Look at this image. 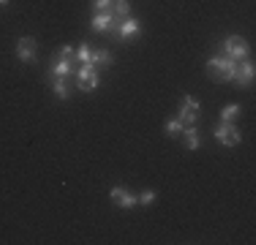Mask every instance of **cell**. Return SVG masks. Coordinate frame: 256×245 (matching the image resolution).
<instances>
[{"instance_id":"cell-1","label":"cell","mask_w":256,"mask_h":245,"mask_svg":"<svg viewBox=\"0 0 256 245\" xmlns=\"http://www.w3.org/2000/svg\"><path fill=\"white\" fill-rule=\"evenodd\" d=\"M234 71H237V63L229 58L207 60V76H210L212 82H234Z\"/></svg>"},{"instance_id":"cell-2","label":"cell","mask_w":256,"mask_h":245,"mask_svg":"<svg viewBox=\"0 0 256 245\" xmlns=\"http://www.w3.org/2000/svg\"><path fill=\"white\" fill-rule=\"evenodd\" d=\"M224 58L234 60V63L246 60L248 58V41L242 38V36H229V38L224 41Z\"/></svg>"},{"instance_id":"cell-3","label":"cell","mask_w":256,"mask_h":245,"mask_svg":"<svg viewBox=\"0 0 256 245\" xmlns=\"http://www.w3.org/2000/svg\"><path fill=\"white\" fill-rule=\"evenodd\" d=\"M212 134L218 136V142H221V144H226V147H237V144L242 142V134L237 131V128L232 126V122H226V120H221V122H218V126H216V131H212Z\"/></svg>"},{"instance_id":"cell-4","label":"cell","mask_w":256,"mask_h":245,"mask_svg":"<svg viewBox=\"0 0 256 245\" xmlns=\"http://www.w3.org/2000/svg\"><path fill=\"white\" fill-rule=\"evenodd\" d=\"M76 88L82 90V93H93L96 88H98V74H96L93 66H82L76 74Z\"/></svg>"},{"instance_id":"cell-5","label":"cell","mask_w":256,"mask_h":245,"mask_svg":"<svg viewBox=\"0 0 256 245\" xmlns=\"http://www.w3.org/2000/svg\"><path fill=\"white\" fill-rule=\"evenodd\" d=\"M36 49H38V44H36V38H30V36H25V38L16 41V58L22 60V63H36Z\"/></svg>"},{"instance_id":"cell-6","label":"cell","mask_w":256,"mask_h":245,"mask_svg":"<svg viewBox=\"0 0 256 245\" xmlns=\"http://www.w3.org/2000/svg\"><path fill=\"white\" fill-rule=\"evenodd\" d=\"M234 82L240 84V88H248V84L254 82V63L251 60H242L240 66H237V71H234Z\"/></svg>"},{"instance_id":"cell-7","label":"cell","mask_w":256,"mask_h":245,"mask_svg":"<svg viewBox=\"0 0 256 245\" xmlns=\"http://www.w3.org/2000/svg\"><path fill=\"white\" fill-rule=\"evenodd\" d=\"M68 74H71V58H63V54H54L52 58V71H50V76H66L68 79Z\"/></svg>"},{"instance_id":"cell-8","label":"cell","mask_w":256,"mask_h":245,"mask_svg":"<svg viewBox=\"0 0 256 245\" xmlns=\"http://www.w3.org/2000/svg\"><path fill=\"white\" fill-rule=\"evenodd\" d=\"M109 199H112L118 207H134V204H136V196H131L126 188H120V186L109 191Z\"/></svg>"},{"instance_id":"cell-9","label":"cell","mask_w":256,"mask_h":245,"mask_svg":"<svg viewBox=\"0 0 256 245\" xmlns=\"http://www.w3.org/2000/svg\"><path fill=\"white\" fill-rule=\"evenodd\" d=\"M136 33H139V20H134V16H126V20L118 24V30H114L118 38H131V36H136Z\"/></svg>"},{"instance_id":"cell-10","label":"cell","mask_w":256,"mask_h":245,"mask_svg":"<svg viewBox=\"0 0 256 245\" xmlns=\"http://www.w3.org/2000/svg\"><path fill=\"white\" fill-rule=\"evenodd\" d=\"M52 82V90H54V96L60 98V101H68L71 98V88L66 84V76H46Z\"/></svg>"},{"instance_id":"cell-11","label":"cell","mask_w":256,"mask_h":245,"mask_svg":"<svg viewBox=\"0 0 256 245\" xmlns=\"http://www.w3.org/2000/svg\"><path fill=\"white\" fill-rule=\"evenodd\" d=\"M128 11H131V3H128V0H114L112 8H109V14H112L114 22H123L128 16Z\"/></svg>"},{"instance_id":"cell-12","label":"cell","mask_w":256,"mask_h":245,"mask_svg":"<svg viewBox=\"0 0 256 245\" xmlns=\"http://www.w3.org/2000/svg\"><path fill=\"white\" fill-rule=\"evenodd\" d=\"M109 24H112V14H109V11H98V14L93 16V30L96 33H106Z\"/></svg>"},{"instance_id":"cell-13","label":"cell","mask_w":256,"mask_h":245,"mask_svg":"<svg viewBox=\"0 0 256 245\" xmlns=\"http://www.w3.org/2000/svg\"><path fill=\"white\" fill-rule=\"evenodd\" d=\"M182 134H186V147H188V150H196V147L202 144V136L196 134V126H186V128H182Z\"/></svg>"},{"instance_id":"cell-14","label":"cell","mask_w":256,"mask_h":245,"mask_svg":"<svg viewBox=\"0 0 256 245\" xmlns=\"http://www.w3.org/2000/svg\"><path fill=\"white\" fill-rule=\"evenodd\" d=\"M182 126H196L199 120V109H188V106H180V118H178Z\"/></svg>"},{"instance_id":"cell-15","label":"cell","mask_w":256,"mask_h":245,"mask_svg":"<svg viewBox=\"0 0 256 245\" xmlns=\"http://www.w3.org/2000/svg\"><path fill=\"white\" fill-rule=\"evenodd\" d=\"M90 63L93 66H112L114 63V58H112V52H106V49H98V52H93V58H90Z\"/></svg>"},{"instance_id":"cell-16","label":"cell","mask_w":256,"mask_h":245,"mask_svg":"<svg viewBox=\"0 0 256 245\" xmlns=\"http://www.w3.org/2000/svg\"><path fill=\"white\" fill-rule=\"evenodd\" d=\"M74 58H76L82 66H93V63H90V58H93V52H90V46H88V44H82V46H79L76 52H74Z\"/></svg>"},{"instance_id":"cell-17","label":"cell","mask_w":256,"mask_h":245,"mask_svg":"<svg viewBox=\"0 0 256 245\" xmlns=\"http://www.w3.org/2000/svg\"><path fill=\"white\" fill-rule=\"evenodd\" d=\"M182 128L186 126H182L180 120H169L166 122V136H178V134H182Z\"/></svg>"},{"instance_id":"cell-18","label":"cell","mask_w":256,"mask_h":245,"mask_svg":"<svg viewBox=\"0 0 256 245\" xmlns=\"http://www.w3.org/2000/svg\"><path fill=\"white\" fill-rule=\"evenodd\" d=\"M237 114H240V106H237V104H229L226 109H224V114H221V120H226V122H232L237 118Z\"/></svg>"},{"instance_id":"cell-19","label":"cell","mask_w":256,"mask_h":245,"mask_svg":"<svg viewBox=\"0 0 256 245\" xmlns=\"http://www.w3.org/2000/svg\"><path fill=\"white\" fill-rule=\"evenodd\" d=\"M112 3H114V0H93L96 14H98V11H109V8H112Z\"/></svg>"},{"instance_id":"cell-20","label":"cell","mask_w":256,"mask_h":245,"mask_svg":"<svg viewBox=\"0 0 256 245\" xmlns=\"http://www.w3.org/2000/svg\"><path fill=\"white\" fill-rule=\"evenodd\" d=\"M156 196H158L156 191H144V194L139 196L136 202H139V204H153V202H156Z\"/></svg>"},{"instance_id":"cell-21","label":"cell","mask_w":256,"mask_h":245,"mask_svg":"<svg viewBox=\"0 0 256 245\" xmlns=\"http://www.w3.org/2000/svg\"><path fill=\"white\" fill-rule=\"evenodd\" d=\"M180 106H188V109H199V101H196V98H191V96H182Z\"/></svg>"},{"instance_id":"cell-22","label":"cell","mask_w":256,"mask_h":245,"mask_svg":"<svg viewBox=\"0 0 256 245\" xmlns=\"http://www.w3.org/2000/svg\"><path fill=\"white\" fill-rule=\"evenodd\" d=\"M60 54H63V58H71V60H74V49H71V46H63V49H60Z\"/></svg>"},{"instance_id":"cell-23","label":"cell","mask_w":256,"mask_h":245,"mask_svg":"<svg viewBox=\"0 0 256 245\" xmlns=\"http://www.w3.org/2000/svg\"><path fill=\"white\" fill-rule=\"evenodd\" d=\"M11 3V0H0V6H8Z\"/></svg>"}]
</instances>
